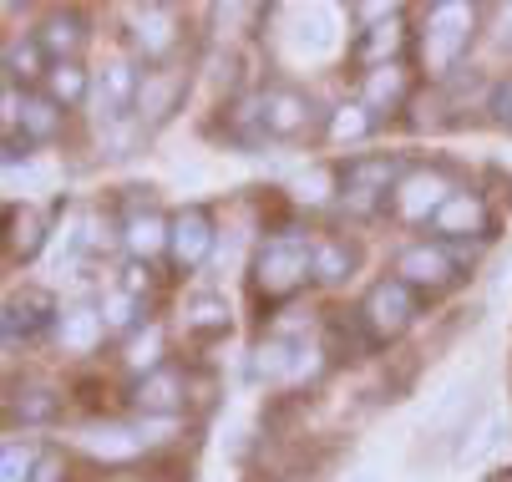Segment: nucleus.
Masks as SVG:
<instances>
[{
  "mask_svg": "<svg viewBox=\"0 0 512 482\" xmlns=\"http://www.w3.org/2000/svg\"><path fill=\"white\" fill-rule=\"evenodd\" d=\"M416 320V290L406 280H381L360 305V325L371 330V340H396Z\"/></svg>",
  "mask_w": 512,
  "mask_h": 482,
  "instance_id": "7ed1b4c3",
  "label": "nucleus"
},
{
  "mask_svg": "<svg viewBox=\"0 0 512 482\" xmlns=\"http://www.w3.org/2000/svg\"><path fill=\"white\" fill-rule=\"evenodd\" d=\"M158 351H163V335H158V325H153L148 340H137V346L127 351V366H137V371H142V366H153V371H158Z\"/></svg>",
  "mask_w": 512,
  "mask_h": 482,
  "instance_id": "72a5a7b5",
  "label": "nucleus"
},
{
  "mask_svg": "<svg viewBox=\"0 0 512 482\" xmlns=\"http://www.w3.org/2000/svg\"><path fill=\"white\" fill-rule=\"evenodd\" d=\"M330 188H335V178H330L325 168H310V173H300V183H295V193H300L305 203H320V198H330Z\"/></svg>",
  "mask_w": 512,
  "mask_h": 482,
  "instance_id": "473e14b6",
  "label": "nucleus"
},
{
  "mask_svg": "<svg viewBox=\"0 0 512 482\" xmlns=\"http://www.w3.org/2000/svg\"><path fill=\"white\" fill-rule=\"evenodd\" d=\"M61 320V310H56V300L46 295V290H26L21 300H11L6 305V335L16 340V330H21V340L26 335H36V330H46V325H56Z\"/></svg>",
  "mask_w": 512,
  "mask_h": 482,
  "instance_id": "ddd939ff",
  "label": "nucleus"
},
{
  "mask_svg": "<svg viewBox=\"0 0 512 482\" xmlns=\"http://www.w3.org/2000/svg\"><path fill=\"white\" fill-rule=\"evenodd\" d=\"M401 41H406V26H401V21H386V26H371V31L360 36L355 56L371 61V72H376V66H396L391 56L401 51Z\"/></svg>",
  "mask_w": 512,
  "mask_h": 482,
  "instance_id": "aec40b11",
  "label": "nucleus"
},
{
  "mask_svg": "<svg viewBox=\"0 0 512 482\" xmlns=\"http://www.w3.org/2000/svg\"><path fill=\"white\" fill-rule=\"evenodd\" d=\"M193 335H224L229 330V305H224V295H198L193 305H188V320H183Z\"/></svg>",
  "mask_w": 512,
  "mask_h": 482,
  "instance_id": "393cba45",
  "label": "nucleus"
},
{
  "mask_svg": "<svg viewBox=\"0 0 512 482\" xmlns=\"http://www.w3.org/2000/svg\"><path fill=\"white\" fill-rule=\"evenodd\" d=\"M396 178V163L386 158H360V163H345V183H340V198L350 214H376L386 203V188Z\"/></svg>",
  "mask_w": 512,
  "mask_h": 482,
  "instance_id": "423d86ee",
  "label": "nucleus"
},
{
  "mask_svg": "<svg viewBox=\"0 0 512 482\" xmlns=\"http://www.w3.org/2000/svg\"><path fill=\"white\" fill-rule=\"evenodd\" d=\"M487 112H492V122H502V127H512V77L492 92V102H487Z\"/></svg>",
  "mask_w": 512,
  "mask_h": 482,
  "instance_id": "c9c22d12",
  "label": "nucleus"
},
{
  "mask_svg": "<svg viewBox=\"0 0 512 482\" xmlns=\"http://www.w3.org/2000/svg\"><path fill=\"white\" fill-rule=\"evenodd\" d=\"M132 401H137V411L142 417H173V411L183 406V376L173 371V366H158V371H148L137 381V391H132Z\"/></svg>",
  "mask_w": 512,
  "mask_h": 482,
  "instance_id": "f8f14e48",
  "label": "nucleus"
},
{
  "mask_svg": "<svg viewBox=\"0 0 512 482\" xmlns=\"http://www.w3.org/2000/svg\"><path fill=\"white\" fill-rule=\"evenodd\" d=\"M41 41H11L6 46V66H11V77H41L36 66H41Z\"/></svg>",
  "mask_w": 512,
  "mask_h": 482,
  "instance_id": "c756f323",
  "label": "nucleus"
},
{
  "mask_svg": "<svg viewBox=\"0 0 512 482\" xmlns=\"http://www.w3.org/2000/svg\"><path fill=\"white\" fill-rule=\"evenodd\" d=\"M315 274V249L300 234H274L254 249V290L264 300H289Z\"/></svg>",
  "mask_w": 512,
  "mask_h": 482,
  "instance_id": "f257e3e1",
  "label": "nucleus"
},
{
  "mask_svg": "<svg viewBox=\"0 0 512 482\" xmlns=\"http://www.w3.org/2000/svg\"><path fill=\"white\" fill-rule=\"evenodd\" d=\"M431 224H436V234H452V239H457V234H482V229H487V203H482L477 193H452L447 209L436 214Z\"/></svg>",
  "mask_w": 512,
  "mask_h": 482,
  "instance_id": "4468645a",
  "label": "nucleus"
},
{
  "mask_svg": "<svg viewBox=\"0 0 512 482\" xmlns=\"http://www.w3.org/2000/svg\"><path fill=\"white\" fill-rule=\"evenodd\" d=\"M289 51L300 61H325L340 46V11L335 6H295L289 11V31H284Z\"/></svg>",
  "mask_w": 512,
  "mask_h": 482,
  "instance_id": "39448f33",
  "label": "nucleus"
},
{
  "mask_svg": "<svg viewBox=\"0 0 512 482\" xmlns=\"http://www.w3.org/2000/svg\"><path fill=\"white\" fill-rule=\"evenodd\" d=\"M132 46L148 56V61H163L173 46H178V16L168 6H142L132 11Z\"/></svg>",
  "mask_w": 512,
  "mask_h": 482,
  "instance_id": "9b49d317",
  "label": "nucleus"
},
{
  "mask_svg": "<svg viewBox=\"0 0 512 482\" xmlns=\"http://www.w3.org/2000/svg\"><path fill=\"white\" fill-rule=\"evenodd\" d=\"M61 102H51V97H31V102H21V132L31 137V143H51V137L61 132Z\"/></svg>",
  "mask_w": 512,
  "mask_h": 482,
  "instance_id": "412c9836",
  "label": "nucleus"
},
{
  "mask_svg": "<svg viewBox=\"0 0 512 482\" xmlns=\"http://www.w3.org/2000/svg\"><path fill=\"white\" fill-rule=\"evenodd\" d=\"M31 482H66V462H61L56 452H41V457H36V472H31Z\"/></svg>",
  "mask_w": 512,
  "mask_h": 482,
  "instance_id": "f704fd0d",
  "label": "nucleus"
},
{
  "mask_svg": "<svg viewBox=\"0 0 512 482\" xmlns=\"http://www.w3.org/2000/svg\"><path fill=\"white\" fill-rule=\"evenodd\" d=\"M183 92H188V77H178V72H142V87H137V122H148V127L168 122V117L178 112Z\"/></svg>",
  "mask_w": 512,
  "mask_h": 482,
  "instance_id": "9d476101",
  "label": "nucleus"
},
{
  "mask_svg": "<svg viewBox=\"0 0 512 482\" xmlns=\"http://www.w3.org/2000/svg\"><path fill=\"white\" fill-rule=\"evenodd\" d=\"M148 285H153L148 264H142V259H132V264H127V285H122V290H127V295H137V290H148Z\"/></svg>",
  "mask_w": 512,
  "mask_h": 482,
  "instance_id": "e433bc0d",
  "label": "nucleus"
},
{
  "mask_svg": "<svg viewBox=\"0 0 512 482\" xmlns=\"http://www.w3.org/2000/svg\"><path fill=\"white\" fill-rule=\"evenodd\" d=\"M41 249V219L31 214V209H21V214H11V254H21V259H31Z\"/></svg>",
  "mask_w": 512,
  "mask_h": 482,
  "instance_id": "c85d7f7f",
  "label": "nucleus"
},
{
  "mask_svg": "<svg viewBox=\"0 0 512 482\" xmlns=\"http://www.w3.org/2000/svg\"><path fill=\"white\" fill-rule=\"evenodd\" d=\"M132 310H137V295H127V290L107 295V300H102V320H107V330H127V325H132Z\"/></svg>",
  "mask_w": 512,
  "mask_h": 482,
  "instance_id": "7c9ffc66",
  "label": "nucleus"
},
{
  "mask_svg": "<svg viewBox=\"0 0 512 482\" xmlns=\"http://www.w3.org/2000/svg\"><path fill=\"white\" fill-rule=\"evenodd\" d=\"M472 21H477V11H472V6H452V0H442V6H431V11H426L421 56H426L431 72H447V66H457V61L467 56Z\"/></svg>",
  "mask_w": 512,
  "mask_h": 482,
  "instance_id": "f03ea898",
  "label": "nucleus"
},
{
  "mask_svg": "<svg viewBox=\"0 0 512 482\" xmlns=\"http://www.w3.org/2000/svg\"><path fill=\"white\" fill-rule=\"evenodd\" d=\"M82 447L92 452V457H107V462H122V457H137L142 442L137 437V427H117V422H107V427H92V432H82Z\"/></svg>",
  "mask_w": 512,
  "mask_h": 482,
  "instance_id": "f3484780",
  "label": "nucleus"
},
{
  "mask_svg": "<svg viewBox=\"0 0 512 482\" xmlns=\"http://www.w3.org/2000/svg\"><path fill=\"white\" fill-rule=\"evenodd\" d=\"M447 198H452V183H447L442 168H416L391 188V209L406 224H426V219H436L447 209Z\"/></svg>",
  "mask_w": 512,
  "mask_h": 482,
  "instance_id": "20e7f679",
  "label": "nucleus"
},
{
  "mask_svg": "<svg viewBox=\"0 0 512 482\" xmlns=\"http://www.w3.org/2000/svg\"><path fill=\"white\" fill-rule=\"evenodd\" d=\"M401 97H406V72L401 66H376L371 77H365V107L371 112H391V107H401Z\"/></svg>",
  "mask_w": 512,
  "mask_h": 482,
  "instance_id": "5701e85b",
  "label": "nucleus"
},
{
  "mask_svg": "<svg viewBox=\"0 0 512 482\" xmlns=\"http://www.w3.org/2000/svg\"><path fill=\"white\" fill-rule=\"evenodd\" d=\"M16 411H21V422H51L56 411H61V396L51 391V386H41V381H31V386H21L16 391Z\"/></svg>",
  "mask_w": 512,
  "mask_h": 482,
  "instance_id": "bb28decb",
  "label": "nucleus"
},
{
  "mask_svg": "<svg viewBox=\"0 0 512 482\" xmlns=\"http://www.w3.org/2000/svg\"><path fill=\"white\" fill-rule=\"evenodd\" d=\"M36 472V457L26 447H6V457H0V482H31Z\"/></svg>",
  "mask_w": 512,
  "mask_h": 482,
  "instance_id": "2f4dec72",
  "label": "nucleus"
},
{
  "mask_svg": "<svg viewBox=\"0 0 512 482\" xmlns=\"http://www.w3.org/2000/svg\"><path fill=\"white\" fill-rule=\"evenodd\" d=\"M507 432H512V427H507V417H497V411H492V417H487V427L457 447V457H462V462H487V457H492V452L507 442Z\"/></svg>",
  "mask_w": 512,
  "mask_h": 482,
  "instance_id": "cd10ccee",
  "label": "nucleus"
},
{
  "mask_svg": "<svg viewBox=\"0 0 512 482\" xmlns=\"http://www.w3.org/2000/svg\"><path fill=\"white\" fill-rule=\"evenodd\" d=\"M315 249V280L320 285H340V280H350V264H355V249L350 244H340V239H320V244H310Z\"/></svg>",
  "mask_w": 512,
  "mask_h": 482,
  "instance_id": "b1692460",
  "label": "nucleus"
},
{
  "mask_svg": "<svg viewBox=\"0 0 512 482\" xmlns=\"http://www.w3.org/2000/svg\"><path fill=\"white\" fill-rule=\"evenodd\" d=\"M396 280H406L411 290H447L457 280V259L447 254V244H411L401 259H396Z\"/></svg>",
  "mask_w": 512,
  "mask_h": 482,
  "instance_id": "0eeeda50",
  "label": "nucleus"
},
{
  "mask_svg": "<svg viewBox=\"0 0 512 482\" xmlns=\"http://www.w3.org/2000/svg\"><path fill=\"white\" fill-rule=\"evenodd\" d=\"M36 41H41V51L51 56V66H61V61H71V56L82 51L87 31H82V21L71 16V11H61V16H51V21L36 31Z\"/></svg>",
  "mask_w": 512,
  "mask_h": 482,
  "instance_id": "2eb2a0df",
  "label": "nucleus"
},
{
  "mask_svg": "<svg viewBox=\"0 0 512 482\" xmlns=\"http://www.w3.org/2000/svg\"><path fill=\"white\" fill-rule=\"evenodd\" d=\"M305 122H310L305 92H295V87L269 92V132H274V137H295V132H305Z\"/></svg>",
  "mask_w": 512,
  "mask_h": 482,
  "instance_id": "a211bd4d",
  "label": "nucleus"
},
{
  "mask_svg": "<svg viewBox=\"0 0 512 482\" xmlns=\"http://www.w3.org/2000/svg\"><path fill=\"white\" fill-rule=\"evenodd\" d=\"M371 127H376V112L365 102L335 107V117H330V137H335V143H360V137H371Z\"/></svg>",
  "mask_w": 512,
  "mask_h": 482,
  "instance_id": "a878e982",
  "label": "nucleus"
},
{
  "mask_svg": "<svg viewBox=\"0 0 512 482\" xmlns=\"http://www.w3.org/2000/svg\"><path fill=\"white\" fill-rule=\"evenodd\" d=\"M46 97L61 102V107H77L87 102V72L77 61H61V66H46Z\"/></svg>",
  "mask_w": 512,
  "mask_h": 482,
  "instance_id": "4be33fe9",
  "label": "nucleus"
},
{
  "mask_svg": "<svg viewBox=\"0 0 512 482\" xmlns=\"http://www.w3.org/2000/svg\"><path fill=\"white\" fill-rule=\"evenodd\" d=\"M122 244H127V249H132L142 264H148V259H153L163 244H173V229H168V224H163V219L148 209V214H132V219H127V229H122Z\"/></svg>",
  "mask_w": 512,
  "mask_h": 482,
  "instance_id": "6ab92c4d",
  "label": "nucleus"
},
{
  "mask_svg": "<svg viewBox=\"0 0 512 482\" xmlns=\"http://www.w3.org/2000/svg\"><path fill=\"white\" fill-rule=\"evenodd\" d=\"M477 406V381L472 376H452L442 391L431 396V406H426V417H421V432H457V437H467V411Z\"/></svg>",
  "mask_w": 512,
  "mask_h": 482,
  "instance_id": "6e6552de",
  "label": "nucleus"
},
{
  "mask_svg": "<svg viewBox=\"0 0 512 482\" xmlns=\"http://www.w3.org/2000/svg\"><path fill=\"white\" fill-rule=\"evenodd\" d=\"M213 244H218V234H213V214L208 209H198V203H188V209L173 219V259L183 264V269H193V264H203L208 254H213Z\"/></svg>",
  "mask_w": 512,
  "mask_h": 482,
  "instance_id": "1a4fd4ad",
  "label": "nucleus"
},
{
  "mask_svg": "<svg viewBox=\"0 0 512 482\" xmlns=\"http://www.w3.org/2000/svg\"><path fill=\"white\" fill-rule=\"evenodd\" d=\"M345 482H381V472H376V467H360V472H350Z\"/></svg>",
  "mask_w": 512,
  "mask_h": 482,
  "instance_id": "4c0bfd02",
  "label": "nucleus"
},
{
  "mask_svg": "<svg viewBox=\"0 0 512 482\" xmlns=\"http://www.w3.org/2000/svg\"><path fill=\"white\" fill-rule=\"evenodd\" d=\"M497 26H502V31H497V36H502V41H507V46H512V6H507V11H502V21H497Z\"/></svg>",
  "mask_w": 512,
  "mask_h": 482,
  "instance_id": "58836bf2",
  "label": "nucleus"
},
{
  "mask_svg": "<svg viewBox=\"0 0 512 482\" xmlns=\"http://www.w3.org/2000/svg\"><path fill=\"white\" fill-rule=\"evenodd\" d=\"M102 330H107L102 310H61V320H56V340L66 351H77V356H87L97 346Z\"/></svg>",
  "mask_w": 512,
  "mask_h": 482,
  "instance_id": "dca6fc26",
  "label": "nucleus"
}]
</instances>
